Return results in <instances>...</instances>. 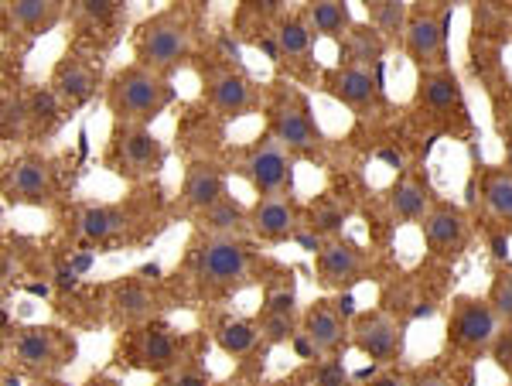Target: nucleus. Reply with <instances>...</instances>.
<instances>
[{
  "instance_id": "obj_1",
  "label": "nucleus",
  "mask_w": 512,
  "mask_h": 386,
  "mask_svg": "<svg viewBox=\"0 0 512 386\" xmlns=\"http://www.w3.org/2000/svg\"><path fill=\"white\" fill-rule=\"evenodd\" d=\"M175 100L178 93L171 79L137 62L123 65L106 86V106H110L113 120L127 123V127H151Z\"/></svg>"
},
{
  "instance_id": "obj_2",
  "label": "nucleus",
  "mask_w": 512,
  "mask_h": 386,
  "mask_svg": "<svg viewBox=\"0 0 512 386\" xmlns=\"http://www.w3.org/2000/svg\"><path fill=\"white\" fill-rule=\"evenodd\" d=\"M192 48H195L192 21H188V14L178 11V7L151 14V18L134 31L137 65H144V69H151V72H161V76L178 72L181 65L192 59Z\"/></svg>"
},
{
  "instance_id": "obj_3",
  "label": "nucleus",
  "mask_w": 512,
  "mask_h": 386,
  "mask_svg": "<svg viewBox=\"0 0 512 386\" xmlns=\"http://www.w3.org/2000/svg\"><path fill=\"white\" fill-rule=\"evenodd\" d=\"M188 267L202 291L226 294L246 284L253 270V253L236 236H205L188 257Z\"/></svg>"
},
{
  "instance_id": "obj_4",
  "label": "nucleus",
  "mask_w": 512,
  "mask_h": 386,
  "mask_svg": "<svg viewBox=\"0 0 512 386\" xmlns=\"http://www.w3.org/2000/svg\"><path fill=\"white\" fill-rule=\"evenodd\" d=\"M236 171L246 178V185H250L260 199L294 192V154L270 134L246 147Z\"/></svg>"
},
{
  "instance_id": "obj_5",
  "label": "nucleus",
  "mask_w": 512,
  "mask_h": 386,
  "mask_svg": "<svg viewBox=\"0 0 512 386\" xmlns=\"http://www.w3.org/2000/svg\"><path fill=\"white\" fill-rule=\"evenodd\" d=\"M454 7H410V24L403 35V52L417 72L448 69V28Z\"/></svg>"
},
{
  "instance_id": "obj_6",
  "label": "nucleus",
  "mask_w": 512,
  "mask_h": 386,
  "mask_svg": "<svg viewBox=\"0 0 512 386\" xmlns=\"http://www.w3.org/2000/svg\"><path fill=\"white\" fill-rule=\"evenodd\" d=\"M164 161H168V151H164V144L151 134V127H127V123L113 127L110 164L120 178H127V182L151 178L164 168Z\"/></svg>"
},
{
  "instance_id": "obj_7",
  "label": "nucleus",
  "mask_w": 512,
  "mask_h": 386,
  "mask_svg": "<svg viewBox=\"0 0 512 386\" xmlns=\"http://www.w3.org/2000/svg\"><path fill=\"white\" fill-rule=\"evenodd\" d=\"M502 318L495 315L489 298H475V294H461L451 305L448 318V346L458 352H482L499 342Z\"/></svg>"
},
{
  "instance_id": "obj_8",
  "label": "nucleus",
  "mask_w": 512,
  "mask_h": 386,
  "mask_svg": "<svg viewBox=\"0 0 512 386\" xmlns=\"http://www.w3.org/2000/svg\"><path fill=\"white\" fill-rule=\"evenodd\" d=\"M76 342L65 339L62 328L52 325H28L14 335V359L38 376H52L72 363Z\"/></svg>"
},
{
  "instance_id": "obj_9",
  "label": "nucleus",
  "mask_w": 512,
  "mask_h": 386,
  "mask_svg": "<svg viewBox=\"0 0 512 386\" xmlns=\"http://www.w3.org/2000/svg\"><path fill=\"white\" fill-rule=\"evenodd\" d=\"M59 182L55 168L41 154H21L4 175V195L11 205H31V209H48L55 202Z\"/></svg>"
},
{
  "instance_id": "obj_10",
  "label": "nucleus",
  "mask_w": 512,
  "mask_h": 386,
  "mask_svg": "<svg viewBox=\"0 0 512 386\" xmlns=\"http://www.w3.org/2000/svg\"><path fill=\"white\" fill-rule=\"evenodd\" d=\"M369 270V253L362 250L355 240H328L315 257V281L325 291H349L352 284H359Z\"/></svg>"
},
{
  "instance_id": "obj_11",
  "label": "nucleus",
  "mask_w": 512,
  "mask_h": 386,
  "mask_svg": "<svg viewBox=\"0 0 512 386\" xmlns=\"http://www.w3.org/2000/svg\"><path fill=\"white\" fill-rule=\"evenodd\" d=\"M352 346L376 366H390L403 356V325L386 311H369L355 315L352 325Z\"/></svg>"
},
{
  "instance_id": "obj_12",
  "label": "nucleus",
  "mask_w": 512,
  "mask_h": 386,
  "mask_svg": "<svg viewBox=\"0 0 512 386\" xmlns=\"http://www.w3.org/2000/svg\"><path fill=\"white\" fill-rule=\"evenodd\" d=\"M270 137H277L287 151L301 154V158H318L321 144H325L308 106L291 100H280L277 106H270Z\"/></svg>"
},
{
  "instance_id": "obj_13",
  "label": "nucleus",
  "mask_w": 512,
  "mask_h": 386,
  "mask_svg": "<svg viewBox=\"0 0 512 386\" xmlns=\"http://www.w3.org/2000/svg\"><path fill=\"white\" fill-rule=\"evenodd\" d=\"M185 339L171 332L168 325H147L137 332L134 346H130V363L147 373H171V369L185 366Z\"/></svg>"
},
{
  "instance_id": "obj_14",
  "label": "nucleus",
  "mask_w": 512,
  "mask_h": 386,
  "mask_svg": "<svg viewBox=\"0 0 512 386\" xmlns=\"http://www.w3.org/2000/svg\"><path fill=\"white\" fill-rule=\"evenodd\" d=\"M414 100L431 117H465V89H461V79L451 65L448 69L417 72Z\"/></svg>"
},
{
  "instance_id": "obj_15",
  "label": "nucleus",
  "mask_w": 512,
  "mask_h": 386,
  "mask_svg": "<svg viewBox=\"0 0 512 386\" xmlns=\"http://www.w3.org/2000/svg\"><path fill=\"white\" fill-rule=\"evenodd\" d=\"M48 86L55 89V96L69 106V110H79L96 96L99 89V69L89 59H82L76 52H65L52 69V79Z\"/></svg>"
},
{
  "instance_id": "obj_16",
  "label": "nucleus",
  "mask_w": 512,
  "mask_h": 386,
  "mask_svg": "<svg viewBox=\"0 0 512 386\" xmlns=\"http://www.w3.org/2000/svg\"><path fill=\"white\" fill-rule=\"evenodd\" d=\"M205 96H209L212 110L222 113L226 120H239L256 110V89L239 69L209 72L205 76Z\"/></svg>"
},
{
  "instance_id": "obj_17",
  "label": "nucleus",
  "mask_w": 512,
  "mask_h": 386,
  "mask_svg": "<svg viewBox=\"0 0 512 386\" xmlns=\"http://www.w3.org/2000/svg\"><path fill=\"white\" fill-rule=\"evenodd\" d=\"M226 195H229V178L226 168H219L216 161H192L185 168V178H181V205L188 212L202 216L205 209H212Z\"/></svg>"
},
{
  "instance_id": "obj_18",
  "label": "nucleus",
  "mask_w": 512,
  "mask_h": 386,
  "mask_svg": "<svg viewBox=\"0 0 512 386\" xmlns=\"http://www.w3.org/2000/svg\"><path fill=\"white\" fill-rule=\"evenodd\" d=\"M304 335L311 339V346L318 349V356L332 359L338 349H345V339H349V318L338 311L335 301L318 298L315 305L304 311Z\"/></svg>"
},
{
  "instance_id": "obj_19",
  "label": "nucleus",
  "mask_w": 512,
  "mask_h": 386,
  "mask_svg": "<svg viewBox=\"0 0 512 386\" xmlns=\"http://www.w3.org/2000/svg\"><path fill=\"white\" fill-rule=\"evenodd\" d=\"M424 240L434 253L441 257H451V253H461L468 243V216L458 209L454 202H434V209L427 212L424 223Z\"/></svg>"
},
{
  "instance_id": "obj_20",
  "label": "nucleus",
  "mask_w": 512,
  "mask_h": 386,
  "mask_svg": "<svg viewBox=\"0 0 512 386\" xmlns=\"http://www.w3.org/2000/svg\"><path fill=\"white\" fill-rule=\"evenodd\" d=\"M250 229L267 243H284L297 236V205L291 195L256 199L250 209Z\"/></svg>"
},
{
  "instance_id": "obj_21",
  "label": "nucleus",
  "mask_w": 512,
  "mask_h": 386,
  "mask_svg": "<svg viewBox=\"0 0 512 386\" xmlns=\"http://www.w3.org/2000/svg\"><path fill=\"white\" fill-rule=\"evenodd\" d=\"M130 226V212L123 205H86L76 216V233L86 243H113L117 236L127 233Z\"/></svg>"
},
{
  "instance_id": "obj_22",
  "label": "nucleus",
  "mask_w": 512,
  "mask_h": 386,
  "mask_svg": "<svg viewBox=\"0 0 512 386\" xmlns=\"http://www.w3.org/2000/svg\"><path fill=\"white\" fill-rule=\"evenodd\" d=\"M328 96H335L338 103L345 106H369L376 100V89H379V79L373 69H366V65H338V69L328 76Z\"/></svg>"
},
{
  "instance_id": "obj_23",
  "label": "nucleus",
  "mask_w": 512,
  "mask_h": 386,
  "mask_svg": "<svg viewBox=\"0 0 512 386\" xmlns=\"http://www.w3.org/2000/svg\"><path fill=\"white\" fill-rule=\"evenodd\" d=\"M62 14H65V7L59 0H14V4L4 7V18L31 38L48 35V31L62 21Z\"/></svg>"
},
{
  "instance_id": "obj_24",
  "label": "nucleus",
  "mask_w": 512,
  "mask_h": 386,
  "mask_svg": "<svg viewBox=\"0 0 512 386\" xmlns=\"http://www.w3.org/2000/svg\"><path fill=\"white\" fill-rule=\"evenodd\" d=\"M390 209L400 223H424L427 212L434 209L431 188H427L424 178L417 175H403L400 182L390 188Z\"/></svg>"
},
{
  "instance_id": "obj_25",
  "label": "nucleus",
  "mask_w": 512,
  "mask_h": 386,
  "mask_svg": "<svg viewBox=\"0 0 512 386\" xmlns=\"http://www.w3.org/2000/svg\"><path fill=\"white\" fill-rule=\"evenodd\" d=\"M304 18H308L315 38H335L338 45H342V38L349 35L352 24H355L352 7L342 4V0H318V4H308Z\"/></svg>"
},
{
  "instance_id": "obj_26",
  "label": "nucleus",
  "mask_w": 512,
  "mask_h": 386,
  "mask_svg": "<svg viewBox=\"0 0 512 386\" xmlns=\"http://www.w3.org/2000/svg\"><path fill=\"white\" fill-rule=\"evenodd\" d=\"M246 226H250V209L239 199H233V195H226V199L198 216V229L209 236H236L239 240V233H243Z\"/></svg>"
},
{
  "instance_id": "obj_27",
  "label": "nucleus",
  "mask_w": 512,
  "mask_h": 386,
  "mask_svg": "<svg viewBox=\"0 0 512 386\" xmlns=\"http://www.w3.org/2000/svg\"><path fill=\"white\" fill-rule=\"evenodd\" d=\"M366 14H369V24H373L379 35L386 38V45L403 41V35H407L410 4H403V0H369Z\"/></svg>"
},
{
  "instance_id": "obj_28",
  "label": "nucleus",
  "mask_w": 512,
  "mask_h": 386,
  "mask_svg": "<svg viewBox=\"0 0 512 386\" xmlns=\"http://www.w3.org/2000/svg\"><path fill=\"white\" fill-rule=\"evenodd\" d=\"M65 110H69V106L55 96L52 86H41V89H35V93H28L31 134H41V137L55 134V130L62 127V120H65Z\"/></svg>"
},
{
  "instance_id": "obj_29",
  "label": "nucleus",
  "mask_w": 512,
  "mask_h": 386,
  "mask_svg": "<svg viewBox=\"0 0 512 386\" xmlns=\"http://www.w3.org/2000/svg\"><path fill=\"white\" fill-rule=\"evenodd\" d=\"M274 38H277L280 55H287V59H304V55H311V45L318 41L304 14H287V18H280Z\"/></svg>"
},
{
  "instance_id": "obj_30",
  "label": "nucleus",
  "mask_w": 512,
  "mask_h": 386,
  "mask_svg": "<svg viewBox=\"0 0 512 386\" xmlns=\"http://www.w3.org/2000/svg\"><path fill=\"white\" fill-rule=\"evenodd\" d=\"M345 41V52H349L352 65H379V59L386 55V38L379 35L373 24H352V31L342 38Z\"/></svg>"
},
{
  "instance_id": "obj_31",
  "label": "nucleus",
  "mask_w": 512,
  "mask_h": 386,
  "mask_svg": "<svg viewBox=\"0 0 512 386\" xmlns=\"http://www.w3.org/2000/svg\"><path fill=\"white\" fill-rule=\"evenodd\" d=\"M256 342H263V335L260 325L250 322V318H233V322H222L216 328V346L226 356H250Z\"/></svg>"
},
{
  "instance_id": "obj_32",
  "label": "nucleus",
  "mask_w": 512,
  "mask_h": 386,
  "mask_svg": "<svg viewBox=\"0 0 512 386\" xmlns=\"http://www.w3.org/2000/svg\"><path fill=\"white\" fill-rule=\"evenodd\" d=\"M0 134L4 141H21L24 134H31V113H28V96H21L18 89H4L0 100Z\"/></svg>"
},
{
  "instance_id": "obj_33",
  "label": "nucleus",
  "mask_w": 512,
  "mask_h": 386,
  "mask_svg": "<svg viewBox=\"0 0 512 386\" xmlns=\"http://www.w3.org/2000/svg\"><path fill=\"white\" fill-rule=\"evenodd\" d=\"M482 199L499 223L512 226V171H506V168L489 171L482 182Z\"/></svg>"
},
{
  "instance_id": "obj_34",
  "label": "nucleus",
  "mask_w": 512,
  "mask_h": 386,
  "mask_svg": "<svg viewBox=\"0 0 512 386\" xmlns=\"http://www.w3.org/2000/svg\"><path fill=\"white\" fill-rule=\"evenodd\" d=\"M113 308H117V315L127 318V322H144L154 311V294L147 291L144 281H123L117 287V294H113Z\"/></svg>"
},
{
  "instance_id": "obj_35",
  "label": "nucleus",
  "mask_w": 512,
  "mask_h": 386,
  "mask_svg": "<svg viewBox=\"0 0 512 386\" xmlns=\"http://www.w3.org/2000/svg\"><path fill=\"white\" fill-rule=\"evenodd\" d=\"M345 223H349V205H342L335 199H325V202H318L315 209H311L308 229L328 243V240H338V236H342Z\"/></svg>"
},
{
  "instance_id": "obj_36",
  "label": "nucleus",
  "mask_w": 512,
  "mask_h": 386,
  "mask_svg": "<svg viewBox=\"0 0 512 386\" xmlns=\"http://www.w3.org/2000/svg\"><path fill=\"white\" fill-rule=\"evenodd\" d=\"M297 311V284L294 274H280L274 284H267V294H263V315H294Z\"/></svg>"
},
{
  "instance_id": "obj_37",
  "label": "nucleus",
  "mask_w": 512,
  "mask_h": 386,
  "mask_svg": "<svg viewBox=\"0 0 512 386\" xmlns=\"http://www.w3.org/2000/svg\"><path fill=\"white\" fill-rule=\"evenodd\" d=\"M485 298H489V305L495 308V315L502 318V325L512 328V264H495Z\"/></svg>"
},
{
  "instance_id": "obj_38",
  "label": "nucleus",
  "mask_w": 512,
  "mask_h": 386,
  "mask_svg": "<svg viewBox=\"0 0 512 386\" xmlns=\"http://www.w3.org/2000/svg\"><path fill=\"white\" fill-rule=\"evenodd\" d=\"M123 14V7L117 0H79L76 7H72V18L76 21H86L89 28H110V24H117Z\"/></svg>"
},
{
  "instance_id": "obj_39",
  "label": "nucleus",
  "mask_w": 512,
  "mask_h": 386,
  "mask_svg": "<svg viewBox=\"0 0 512 386\" xmlns=\"http://www.w3.org/2000/svg\"><path fill=\"white\" fill-rule=\"evenodd\" d=\"M260 335H263V349H274V346H284V342H294V335H297L294 315H263Z\"/></svg>"
},
{
  "instance_id": "obj_40",
  "label": "nucleus",
  "mask_w": 512,
  "mask_h": 386,
  "mask_svg": "<svg viewBox=\"0 0 512 386\" xmlns=\"http://www.w3.org/2000/svg\"><path fill=\"white\" fill-rule=\"evenodd\" d=\"M315 386H352L342 359L332 356V359H321V363H315Z\"/></svg>"
},
{
  "instance_id": "obj_41",
  "label": "nucleus",
  "mask_w": 512,
  "mask_h": 386,
  "mask_svg": "<svg viewBox=\"0 0 512 386\" xmlns=\"http://www.w3.org/2000/svg\"><path fill=\"white\" fill-rule=\"evenodd\" d=\"M209 383H212L209 369H202V366H195V363L178 366L175 380H171V386H209Z\"/></svg>"
},
{
  "instance_id": "obj_42",
  "label": "nucleus",
  "mask_w": 512,
  "mask_h": 386,
  "mask_svg": "<svg viewBox=\"0 0 512 386\" xmlns=\"http://www.w3.org/2000/svg\"><path fill=\"white\" fill-rule=\"evenodd\" d=\"M410 386H454V380L444 369L431 366V369H417V373L410 376Z\"/></svg>"
},
{
  "instance_id": "obj_43",
  "label": "nucleus",
  "mask_w": 512,
  "mask_h": 386,
  "mask_svg": "<svg viewBox=\"0 0 512 386\" xmlns=\"http://www.w3.org/2000/svg\"><path fill=\"white\" fill-rule=\"evenodd\" d=\"M495 363L512 373V328L509 332H502L499 342H495Z\"/></svg>"
},
{
  "instance_id": "obj_44",
  "label": "nucleus",
  "mask_w": 512,
  "mask_h": 386,
  "mask_svg": "<svg viewBox=\"0 0 512 386\" xmlns=\"http://www.w3.org/2000/svg\"><path fill=\"white\" fill-rule=\"evenodd\" d=\"M492 257H495V264H509V240L506 236H492Z\"/></svg>"
},
{
  "instance_id": "obj_45",
  "label": "nucleus",
  "mask_w": 512,
  "mask_h": 386,
  "mask_svg": "<svg viewBox=\"0 0 512 386\" xmlns=\"http://www.w3.org/2000/svg\"><path fill=\"white\" fill-rule=\"evenodd\" d=\"M294 349L301 352V359H318V349L311 346V339H308L304 332H297V335H294Z\"/></svg>"
},
{
  "instance_id": "obj_46",
  "label": "nucleus",
  "mask_w": 512,
  "mask_h": 386,
  "mask_svg": "<svg viewBox=\"0 0 512 386\" xmlns=\"http://www.w3.org/2000/svg\"><path fill=\"white\" fill-rule=\"evenodd\" d=\"M369 386H410V380H403L400 373H379L369 380Z\"/></svg>"
},
{
  "instance_id": "obj_47",
  "label": "nucleus",
  "mask_w": 512,
  "mask_h": 386,
  "mask_svg": "<svg viewBox=\"0 0 512 386\" xmlns=\"http://www.w3.org/2000/svg\"><path fill=\"white\" fill-rule=\"evenodd\" d=\"M506 171H512V137L506 141Z\"/></svg>"
},
{
  "instance_id": "obj_48",
  "label": "nucleus",
  "mask_w": 512,
  "mask_h": 386,
  "mask_svg": "<svg viewBox=\"0 0 512 386\" xmlns=\"http://www.w3.org/2000/svg\"><path fill=\"white\" fill-rule=\"evenodd\" d=\"M4 383H7V386H21L18 380H14V376H11V373H7V376H4Z\"/></svg>"
}]
</instances>
